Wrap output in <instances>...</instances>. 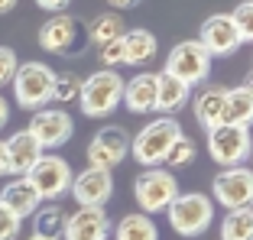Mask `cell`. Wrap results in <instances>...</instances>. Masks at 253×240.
I'll return each instance as SVG.
<instances>
[{
    "mask_svg": "<svg viewBox=\"0 0 253 240\" xmlns=\"http://www.w3.org/2000/svg\"><path fill=\"white\" fill-rule=\"evenodd\" d=\"M20 227H23V221L16 218L13 211H7L0 204V240H16L20 237Z\"/></svg>",
    "mask_w": 253,
    "mask_h": 240,
    "instance_id": "1f68e13d",
    "label": "cell"
},
{
    "mask_svg": "<svg viewBox=\"0 0 253 240\" xmlns=\"http://www.w3.org/2000/svg\"><path fill=\"white\" fill-rule=\"evenodd\" d=\"M0 204L7 211H13L16 218H33L39 211V204H42V198H39V192L30 185V179L23 175V179H13L10 185H3V192H0Z\"/></svg>",
    "mask_w": 253,
    "mask_h": 240,
    "instance_id": "ac0fdd59",
    "label": "cell"
},
{
    "mask_svg": "<svg viewBox=\"0 0 253 240\" xmlns=\"http://www.w3.org/2000/svg\"><path fill=\"white\" fill-rule=\"evenodd\" d=\"M159 39L149 30H126L124 33V65H143L156 55Z\"/></svg>",
    "mask_w": 253,
    "mask_h": 240,
    "instance_id": "ffe728a7",
    "label": "cell"
},
{
    "mask_svg": "<svg viewBox=\"0 0 253 240\" xmlns=\"http://www.w3.org/2000/svg\"><path fill=\"white\" fill-rule=\"evenodd\" d=\"M0 175H7V146L0 140Z\"/></svg>",
    "mask_w": 253,
    "mask_h": 240,
    "instance_id": "d590c367",
    "label": "cell"
},
{
    "mask_svg": "<svg viewBox=\"0 0 253 240\" xmlns=\"http://www.w3.org/2000/svg\"><path fill=\"white\" fill-rule=\"evenodd\" d=\"M133 195H136L140 211L153 218L156 211H169V204L175 201L182 192H179V182H175L172 172H166V169H146V172L136 175Z\"/></svg>",
    "mask_w": 253,
    "mask_h": 240,
    "instance_id": "5b68a950",
    "label": "cell"
},
{
    "mask_svg": "<svg viewBox=\"0 0 253 240\" xmlns=\"http://www.w3.org/2000/svg\"><path fill=\"white\" fill-rule=\"evenodd\" d=\"M182 136V127L175 117H156L130 140V153L140 165L146 169H159V162H166L172 143Z\"/></svg>",
    "mask_w": 253,
    "mask_h": 240,
    "instance_id": "6da1fadb",
    "label": "cell"
},
{
    "mask_svg": "<svg viewBox=\"0 0 253 240\" xmlns=\"http://www.w3.org/2000/svg\"><path fill=\"white\" fill-rule=\"evenodd\" d=\"M156 88L159 75L156 72H140L130 81H124V104L130 114H153L156 111Z\"/></svg>",
    "mask_w": 253,
    "mask_h": 240,
    "instance_id": "e0dca14e",
    "label": "cell"
},
{
    "mask_svg": "<svg viewBox=\"0 0 253 240\" xmlns=\"http://www.w3.org/2000/svg\"><path fill=\"white\" fill-rule=\"evenodd\" d=\"M250 159H253V146H250Z\"/></svg>",
    "mask_w": 253,
    "mask_h": 240,
    "instance_id": "ab89813d",
    "label": "cell"
},
{
    "mask_svg": "<svg viewBox=\"0 0 253 240\" xmlns=\"http://www.w3.org/2000/svg\"><path fill=\"white\" fill-rule=\"evenodd\" d=\"M224 98H227V91L224 88H205L195 98V117H198V123L205 130H214L224 123Z\"/></svg>",
    "mask_w": 253,
    "mask_h": 240,
    "instance_id": "d6986e66",
    "label": "cell"
},
{
    "mask_svg": "<svg viewBox=\"0 0 253 240\" xmlns=\"http://www.w3.org/2000/svg\"><path fill=\"white\" fill-rule=\"evenodd\" d=\"M84 117H107L117 111V104H124V78L111 68H101L94 75H88L82 81V94H78Z\"/></svg>",
    "mask_w": 253,
    "mask_h": 240,
    "instance_id": "3957f363",
    "label": "cell"
},
{
    "mask_svg": "<svg viewBox=\"0 0 253 240\" xmlns=\"http://www.w3.org/2000/svg\"><path fill=\"white\" fill-rule=\"evenodd\" d=\"M198 42L208 49V55L214 59V55H234L244 45V39H240L237 26H234L231 13H214L208 16V20L201 23V36Z\"/></svg>",
    "mask_w": 253,
    "mask_h": 240,
    "instance_id": "4fadbf2b",
    "label": "cell"
},
{
    "mask_svg": "<svg viewBox=\"0 0 253 240\" xmlns=\"http://www.w3.org/2000/svg\"><path fill=\"white\" fill-rule=\"evenodd\" d=\"M7 120H10V104H7V98L0 94V127H3Z\"/></svg>",
    "mask_w": 253,
    "mask_h": 240,
    "instance_id": "e575fe53",
    "label": "cell"
},
{
    "mask_svg": "<svg viewBox=\"0 0 253 240\" xmlns=\"http://www.w3.org/2000/svg\"><path fill=\"white\" fill-rule=\"evenodd\" d=\"M169 224L179 237H201L214 221V201L201 192H185L169 204Z\"/></svg>",
    "mask_w": 253,
    "mask_h": 240,
    "instance_id": "277c9868",
    "label": "cell"
},
{
    "mask_svg": "<svg viewBox=\"0 0 253 240\" xmlns=\"http://www.w3.org/2000/svg\"><path fill=\"white\" fill-rule=\"evenodd\" d=\"M211 195L221 208L240 211L253 208V169L247 165H234V169H221L217 179L211 182Z\"/></svg>",
    "mask_w": 253,
    "mask_h": 240,
    "instance_id": "ba28073f",
    "label": "cell"
},
{
    "mask_svg": "<svg viewBox=\"0 0 253 240\" xmlns=\"http://www.w3.org/2000/svg\"><path fill=\"white\" fill-rule=\"evenodd\" d=\"M13 98L23 111H42L52 101V84H55V72L45 62H20L13 75Z\"/></svg>",
    "mask_w": 253,
    "mask_h": 240,
    "instance_id": "7a4b0ae2",
    "label": "cell"
},
{
    "mask_svg": "<svg viewBox=\"0 0 253 240\" xmlns=\"http://www.w3.org/2000/svg\"><path fill=\"white\" fill-rule=\"evenodd\" d=\"M253 136L247 127H231V123H221V127L208 130V153L221 169H234L250 156Z\"/></svg>",
    "mask_w": 253,
    "mask_h": 240,
    "instance_id": "52a82bcc",
    "label": "cell"
},
{
    "mask_svg": "<svg viewBox=\"0 0 253 240\" xmlns=\"http://www.w3.org/2000/svg\"><path fill=\"white\" fill-rule=\"evenodd\" d=\"M126 153H130V136H126V130L117 127V123H107V127H101L88 143V165L91 169L111 172V169H117L126 159Z\"/></svg>",
    "mask_w": 253,
    "mask_h": 240,
    "instance_id": "9c48e42d",
    "label": "cell"
},
{
    "mask_svg": "<svg viewBox=\"0 0 253 240\" xmlns=\"http://www.w3.org/2000/svg\"><path fill=\"white\" fill-rule=\"evenodd\" d=\"M231 20H234V26H237L240 39H244V42H253V0L237 3L234 13H231Z\"/></svg>",
    "mask_w": 253,
    "mask_h": 240,
    "instance_id": "f1b7e54d",
    "label": "cell"
},
{
    "mask_svg": "<svg viewBox=\"0 0 253 240\" xmlns=\"http://www.w3.org/2000/svg\"><path fill=\"white\" fill-rule=\"evenodd\" d=\"M188 94H192V88H188V84H182L179 78H172V75H159V88H156V111H163V117H172L175 111H182V107L188 104Z\"/></svg>",
    "mask_w": 253,
    "mask_h": 240,
    "instance_id": "44dd1931",
    "label": "cell"
},
{
    "mask_svg": "<svg viewBox=\"0 0 253 240\" xmlns=\"http://www.w3.org/2000/svg\"><path fill=\"white\" fill-rule=\"evenodd\" d=\"M72 198L78 201V208H104L107 198L114 195V179L104 169H84L72 179Z\"/></svg>",
    "mask_w": 253,
    "mask_h": 240,
    "instance_id": "5bb4252c",
    "label": "cell"
},
{
    "mask_svg": "<svg viewBox=\"0 0 253 240\" xmlns=\"http://www.w3.org/2000/svg\"><path fill=\"white\" fill-rule=\"evenodd\" d=\"M114 240H159V227L149 214L133 211V214H124V218L117 221Z\"/></svg>",
    "mask_w": 253,
    "mask_h": 240,
    "instance_id": "603a6c76",
    "label": "cell"
},
{
    "mask_svg": "<svg viewBox=\"0 0 253 240\" xmlns=\"http://www.w3.org/2000/svg\"><path fill=\"white\" fill-rule=\"evenodd\" d=\"M224 123L231 127H253V98L244 88H231L224 98Z\"/></svg>",
    "mask_w": 253,
    "mask_h": 240,
    "instance_id": "cb8c5ba5",
    "label": "cell"
},
{
    "mask_svg": "<svg viewBox=\"0 0 253 240\" xmlns=\"http://www.w3.org/2000/svg\"><path fill=\"white\" fill-rule=\"evenodd\" d=\"M224 240H253V208L227 211V218L221 224Z\"/></svg>",
    "mask_w": 253,
    "mask_h": 240,
    "instance_id": "484cf974",
    "label": "cell"
},
{
    "mask_svg": "<svg viewBox=\"0 0 253 240\" xmlns=\"http://www.w3.org/2000/svg\"><path fill=\"white\" fill-rule=\"evenodd\" d=\"M42 10H49V13H65V7L72 3V0H36Z\"/></svg>",
    "mask_w": 253,
    "mask_h": 240,
    "instance_id": "d6a6232c",
    "label": "cell"
},
{
    "mask_svg": "<svg viewBox=\"0 0 253 240\" xmlns=\"http://www.w3.org/2000/svg\"><path fill=\"white\" fill-rule=\"evenodd\" d=\"M195 153H198V150H195V143L182 133L179 140L172 143V150H169V156H166V162H169V169H182V165H188L195 159Z\"/></svg>",
    "mask_w": 253,
    "mask_h": 240,
    "instance_id": "83f0119b",
    "label": "cell"
},
{
    "mask_svg": "<svg viewBox=\"0 0 253 240\" xmlns=\"http://www.w3.org/2000/svg\"><path fill=\"white\" fill-rule=\"evenodd\" d=\"M163 75L179 78L182 84H188V88H192V84H201L205 78L211 75V55H208V49H205L198 39H185V42L172 45Z\"/></svg>",
    "mask_w": 253,
    "mask_h": 240,
    "instance_id": "8992f818",
    "label": "cell"
},
{
    "mask_svg": "<svg viewBox=\"0 0 253 240\" xmlns=\"http://www.w3.org/2000/svg\"><path fill=\"white\" fill-rule=\"evenodd\" d=\"M16 68H20V59H16V52L10 49V45H0V88L13 81Z\"/></svg>",
    "mask_w": 253,
    "mask_h": 240,
    "instance_id": "f546056e",
    "label": "cell"
},
{
    "mask_svg": "<svg viewBox=\"0 0 253 240\" xmlns=\"http://www.w3.org/2000/svg\"><path fill=\"white\" fill-rule=\"evenodd\" d=\"M39 45L52 55H68L82 49V23L72 13H52L39 26Z\"/></svg>",
    "mask_w": 253,
    "mask_h": 240,
    "instance_id": "8fae6325",
    "label": "cell"
},
{
    "mask_svg": "<svg viewBox=\"0 0 253 240\" xmlns=\"http://www.w3.org/2000/svg\"><path fill=\"white\" fill-rule=\"evenodd\" d=\"M124 33H126L124 16L111 10V13H97L94 20H91V26H88V33H84V36H88L91 45H97V49H101V45H107V42H114V39H120Z\"/></svg>",
    "mask_w": 253,
    "mask_h": 240,
    "instance_id": "d4e9b609",
    "label": "cell"
},
{
    "mask_svg": "<svg viewBox=\"0 0 253 240\" xmlns=\"http://www.w3.org/2000/svg\"><path fill=\"white\" fill-rule=\"evenodd\" d=\"M240 88H244L247 94H250V98H253V68H250V72H247V78H244V84H240Z\"/></svg>",
    "mask_w": 253,
    "mask_h": 240,
    "instance_id": "8d00e7d4",
    "label": "cell"
},
{
    "mask_svg": "<svg viewBox=\"0 0 253 240\" xmlns=\"http://www.w3.org/2000/svg\"><path fill=\"white\" fill-rule=\"evenodd\" d=\"M13 7H16V0H0V16H3V13H10Z\"/></svg>",
    "mask_w": 253,
    "mask_h": 240,
    "instance_id": "74e56055",
    "label": "cell"
},
{
    "mask_svg": "<svg viewBox=\"0 0 253 240\" xmlns=\"http://www.w3.org/2000/svg\"><path fill=\"white\" fill-rule=\"evenodd\" d=\"M111 218L104 208H78L65 221V240H107L111 237Z\"/></svg>",
    "mask_w": 253,
    "mask_h": 240,
    "instance_id": "9a60e30c",
    "label": "cell"
},
{
    "mask_svg": "<svg viewBox=\"0 0 253 240\" xmlns=\"http://www.w3.org/2000/svg\"><path fill=\"white\" fill-rule=\"evenodd\" d=\"M65 208L55 201L49 204H39V211L33 214V237H45V240H59L65 234Z\"/></svg>",
    "mask_w": 253,
    "mask_h": 240,
    "instance_id": "7402d4cb",
    "label": "cell"
},
{
    "mask_svg": "<svg viewBox=\"0 0 253 240\" xmlns=\"http://www.w3.org/2000/svg\"><path fill=\"white\" fill-rule=\"evenodd\" d=\"M26 179H30V185L39 192L42 201H55V198H62L68 188H72L75 172L62 156H42L30 172H26Z\"/></svg>",
    "mask_w": 253,
    "mask_h": 240,
    "instance_id": "30bf717a",
    "label": "cell"
},
{
    "mask_svg": "<svg viewBox=\"0 0 253 240\" xmlns=\"http://www.w3.org/2000/svg\"><path fill=\"white\" fill-rule=\"evenodd\" d=\"M26 240H45V237H26Z\"/></svg>",
    "mask_w": 253,
    "mask_h": 240,
    "instance_id": "f35d334b",
    "label": "cell"
},
{
    "mask_svg": "<svg viewBox=\"0 0 253 240\" xmlns=\"http://www.w3.org/2000/svg\"><path fill=\"white\" fill-rule=\"evenodd\" d=\"M82 75H75V72H55V84H52V101L59 104H68V101H78L82 94Z\"/></svg>",
    "mask_w": 253,
    "mask_h": 240,
    "instance_id": "4316f807",
    "label": "cell"
},
{
    "mask_svg": "<svg viewBox=\"0 0 253 240\" xmlns=\"http://www.w3.org/2000/svg\"><path fill=\"white\" fill-rule=\"evenodd\" d=\"M26 130L36 136V143L42 146V150H59V146H65V143L72 140L75 120L68 117L65 111H59V107H42V111L33 114V120H30Z\"/></svg>",
    "mask_w": 253,
    "mask_h": 240,
    "instance_id": "7c38bea8",
    "label": "cell"
},
{
    "mask_svg": "<svg viewBox=\"0 0 253 240\" xmlns=\"http://www.w3.org/2000/svg\"><path fill=\"white\" fill-rule=\"evenodd\" d=\"M3 146H7V172L16 175V179H23V175L45 156V150L36 143V136H33L30 130L13 133L10 140H3Z\"/></svg>",
    "mask_w": 253,
    "mask_h": 240,
    "instance_id": "2e32d148",
    "label": "cell"
},
{
    "mask_svg": "<svg viewBox=\"0 0 253 240\" xmlns=\"http://www.w3.org/2000/svg\"><path fill=\"white\" fill-rule=\"evenodd\" d=\"M101 62H104V68H111V72H117V65H124V36L107 42V45H101Z\"/></svg>",
    "mask_w": 253,
    "mask_h": 240,
    "instance_id": "4dcf8cb0",
    "label": "cell"
},
{
    "mask_svg": "<svg viewBox=\"0 0 253 240\" xmlns=\"http://www.w3.org/2000/svg\"><path fill=\"white\" fill-rule=\"evenodd\" d=\"M107 3H111V7H114V13H117V10H130V7H136L140 0H107Z\"/></svg>",
    "mask_w": 253,
    "mask_h": 240,
    "instance_id": "836d02e7",
    "label": "cell"
}]
</instances>
